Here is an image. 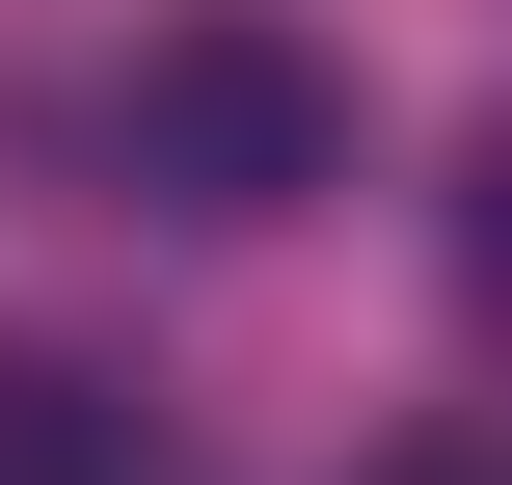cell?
I'll list each match as a JSON object with an SVG mask.
<instances>
[{
  "label": "cell",
  "mask_w": 512,
  "mask_h": 485,
  "mask_svg": "<svg viewBox=\"0 0 512 485\" xmlns=\"http://www.w3.org/2000/svg\"><path fill=\"white\" fill-rule=\"evenodd\" d=\"M108 189H162V216H324L351 189V54L324 27H270V0H189V27H135L108 54Z\"/></svg>",
  "instance_id": "1"
},
{
  "label": "cell",
  "mask_w": 512,
  "mask_h": 485,
  "mask_svg": "<svg viewBox=\"0 0 512 485\" xmlns=\"http://www.w3.org/2000/svg\"><path fill=\"white\" fill-rule=\"evenodd\" d=\"M0 485H162V432H135L81 351H0Z\"/></svg>",
  "instance_id": "2"
},
{
  "label": "cell",
  "mask_w": 512,
  "mask_h": 485,
  "mask_svg": "<svg viewBox=\"0 0 512 485\" xmlns=\"http://www.w3.org/2000/svg\"><path fill=\"white\" fill-rule=\"evenodd\" d=\"M459 324H486V351H512V108H486V135H459Z\"/></svg>",
  "instance_id": "3"
},
{
  "label": "cell",
  "mask_w": 512,
  "mask_h": 485,
  "mask_svg": "<svg viewBox=\"0 0 512 485\" xmlns=\"http://www.w3.org/2000/svg\"><path fill=\"white\" fill-rule=\"evenodd\" d=\"M378 485H512V432H405V459H378Z\"/></svg>",
  "instance_id": "4"
}]
</instances>
